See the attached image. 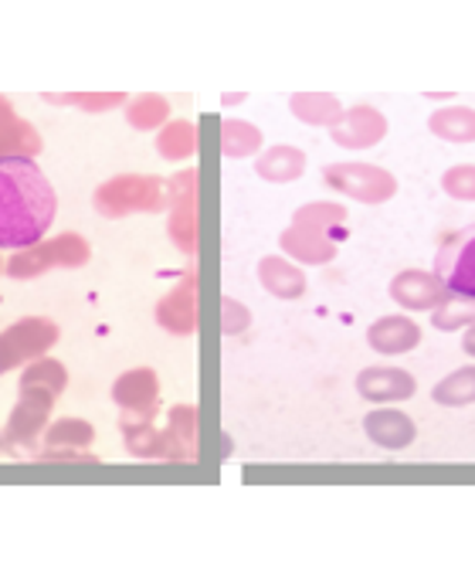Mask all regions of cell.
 Wrapping results in <instances>:
<instances>
[{"label":"cell","instance_id":"cell-33","mask_svg":"<svg viewBox=\"0 0 475 567\" xmlns=\"http://www.w3.org/2000/svg\"><path fill=\"white\" fill-rule=\"evenodd\" d=\"M167 204H174V208H180V204H197V171L194 167L177 174V177H171Z\"/></svg>","mask_w":475,"mask_h":567},{"label":"cell","instance_id":"cell-1","mask_svg":"<svg viewBox=\"0 0 475 567\" xmlns=\"http://www.w3.org/2000/svg\"><path fill=\"white\" fill-rule=\"evenodd\" d=\"M55 212V187L31 157H0V248L38 245Z\"/></svg>","mask_w":475,"mask_h":567},{"label":"cell","instance_id":"cell-15","mask_svg":"<svg viewBox=\"0 0 475 567\" xmlns=\"http://www.w3.org/2000/svg\"><path fill=\"white\" fill-rule=\"evenodd\" d=\"M363 432L374 445L388 449V452H401L414 442L417 429L414 422L404 415V411H394V408H381V411H371V415L363 419Z\"/></svg>","mask_w":475,"mask_h":567},{"label":"cell","instance_id":"cell-26","mask_svg":"<svg viewBox=\"0 0 475 567\" xmlns=\"http://www.w3.org/2000/svg\"><path fill=\"white\" fill-rule=\"evenodd\" d=\"M171 116V102L164 95H140L126 106V120L136 130H156V126H167Z\"/></svg>","mask_w":475,"mask_h":567},{"label":"cell","instance_id":"cell-27","mask_svg":"<svg viewBox=\"0 0 475 567\" xmlns=\"http://www.w3.org/2000/svg\"><path fill=\"white\" fill-rule=\"evenodd\" d=\"M432 398L445 408H462L475 401V368H462L455 374H448L445 381L435 384Z\"/></svg>","mask_w":475,"mask_h":567},{"label":"cell","instance_id":"cell-25","mask_svg":"<svg viewBox=\"0 0 475 567\" xmlns=\"http://www.w3.org/2000/svg\"><path fill=\"white\" fill-rule=\"evenodd\" d=\"M261 146V133L258 126L245 123V120H225L221 126V150H225V157H251V153Z\"/></svg>","mask_w":475,"mask_h":567},{"label":"cell","instance_id":"cell-23","mask_svg":"<svg viewBox=\"0 0 475 567\" xmlns=\"http://www.w3.org/2000/svg\"><path fill=\"white\" fill-rule=\"evenodd\" d=\"M156 150L164 153L167 161H187L197 153V126L190 120H177V123H167L156 136Z\"/></svg>","mask_w":475,"mask_h":567},{"label":"cell","instance_id":"cell-21","mask_svg":"<svg viewBox=\"0 0 475 567\" xmlns=\"http://www.w3.org/2000/svg\"><path fill=\"white\" fill-rule=\"evenodd\" d=\"M0 150H21V157H34V153L41 150V140L38 133L14 116L11 102L0 99Z\"/></svg>","mask_w":475,"mask_h":567},{"label":"cell","instance_id":"cell-6","mask_svg":"<svg viewBox=\"0 0 475 567\" xmlns=\"http://www.w3.org/2000/svg\"><path fill=\"white\" fill-rule=\"evenodd\" d=\"M55 343H59V327L51 320L28 317V320L8 327L0 333V374L14 371L18 364H28V360H38Z\"/></svg>","mask_w":475,"mask_h":567},{"label":"cell","instance_id":"cell-2","mask_svg":"<svg viewBox=\"0 0 475 567\" xmlns=\"http://www.w3.org/2000/svg\"><path fill=\"white\" fill-rule=\"evenodd\" d=\"M167 208V187L156 177H113L95 190V212L105 218H123L130 212H161Z\"/></svg>","mask_w":475,"mask_h":567},{"label":"cell","instance_id":"cell-22","mask_svg":"<svg viewBox=\"0 0 475 567\" xmlns=\"http://www.w3.org/2000/svg\"><path fill=\"white\" fill-rule=\"evenodd\" d=\"M292 225H309V228L330 231V235L340 241V238H347V231H343V225H347V208H343V204L316 200V204H306V208L296 212Z\"/></svg>","mask_w":475,"mask_h":567},{"label":"cell","instance_id":"cell-37","mask_svg":"<svg viewBox=\"0 0 475 567\" xmlns=\"http://www.w3.org/2000/svg\"><path fill=\"white\" fill-rule=\"evenodd\" d=\"M462 347H465V353H468V357H475V327H468V330H465Z\"/></svg>","mask_w":475,"mask_h":567},{"label":"cell","instance_id":"cell-10","mask_svg":"<svg viewBox=\"0 0 475 567\" xmlns=\"http://www.w3.org/2000/svg\"><path fill=\"white\" fill-rule=\"evenodd\" d=\"M330 136H333L337 146L366 150V146H374V143H381L388 136V120L374 106H350L343 113V120L330 130Z\"/></svg>","mask_w":475,"mask_h":567},{"label":"cell","instance_id":"cell-18","mask_svg":"<svg viewBox=\"0 0 475 567\" xmlns=\"http://www.w3.org/2000/svg\"><path fill=\"white\" fill-rule=\"evenodd\" d=\"M302 171H306V153H302L299 146H286V143L266 150V153L258 157V164H255V174H258L261 181H269V184L299 181Z\"/></svg>","mask_w":475,"mask_h":567},{"label":"cell","instance_id":"cell-30","mask_svg":"<svg viewBox=\"0 0 475 567\" xmlns=\"http://www.w3.org/2000/svg\"><path fill=\"white\" fill-rule=\"evenodd\" d=\"M432 327L445 330V333L462 330V327H475V302L472 299H448L445 306L435 309Z\"/></svg>","mask_w":475,"mask_h":567},{"label":"cell","instance_id":"cell-34","mask_svg":"<svg viewBox=\"0 0 475 567\" xmlns=\"http://www.w3.org/2000/svg\"><path fill=\"white\" fill-rule=\"evenodd\" d=\"M51 102H72L79 110H89V113H99V110H113L123 102L120 92H110V95H44Z\"/></svg>","mask_w":475,"mask_h":567},{"label":"cell","instance_id":"cell-31","mask_svg":"<svg viewBox=\"0 0 475 567\" xmlns=\"http://www.w3.org/2000/svg\"><path fill=\"white\" fill-rule=\"evenodd\" d=\"M171 235L180 251L194 255L197 251V204H180L171 215Z\"/></svg>","mask_w":475,"mask_h":567},{"label":"cell","instance_id":"cell-13","mask_svg":"<svg viewBox=\"0 0 475 567\" xmlns=\"http://www.w3.org/2000/svg\"><path fill=\"white\" fill-rule=\"evenodd\" d=\"M282 251L292 255V259L306 262V266H327L337 259V238L330 231L309 228V225H292L289 231H282Z\"/></svg>","mask_w":475,"mask_h":567},{"label":"cell","instance_id":"cell-20","mask_svg":"<svg viewBox=\"0 0 475 567\" xmlns=\"http://www.w3.org/2000/svg\"><path fill=\"white\" fill-rule=\"evenodd\" d=\"M428 130L448 143H475V110H468V106L438 110V113H432Z\"/></svg>","mask_w":475,"mask_h":567},{"label":"cell","instance_id":"cell-24","mask_svg":"<svg viewBox=\"0 0 475 567\" xmlns=\"http://www.w3.org/2000/svg\"><path fill=\"white\" fill-rule=\"evenodd\" d=\"M95 439V429L82 419H62L44 432L41 449H89Z\"/></svg>","mask_w":475,"mask_h":567},{"label":"cell","instance_id":"cell-36","mask_svg":"<svg viewBox=\"0 0 475 567\" xmlns=\"http://www.w3.org/2000/svg\"><path fill=\"white\" fill-rule=\"evenodd\" d=\"M38 458H48V462H75V458L92 462L95 455H89V452H82V449H41Z\"/></svg>","mask_w":475,"mask_h":567},{"label":"cell","instance_id":"cell-32","mask_svg":"<svg viewBox=\"0 0 475 567\" xmlns=\"http://www.w3.org/2000/svg\"><path fill=\"white\" fill-rule=\"evenodd\" d=\"M442 190L455 200H475V167L458 164L442 177Z\"/></svg>","mask_w":475,"mask_h":567},{"label":"cell","instance_id":"cell-11","mask_svg":"<svg viewBox=\"0 0 475 567\" xmlns=\"http://www.w3.org/2000/svg\"><path fill=\"white\" fill-rule=\"evenodd\" d=\"M197 276L194 269L187 272V282H180L171 296L156 302V323L174 337H190L197 330Z\"/></svg>","mask_w":475,"mask_h":567},{"label":"cell","instance_id":"cell-19","mask_svg":"<svg viewBox=\"0 0 475 567\" xmlns=\"http://www.w3.org/2000/svg\"><path fill=\"white\" fill-rule=\"evenodd\" d=\"M258 279H261V286H266L279 299H299V296H306V276H302V269H296L292 262L279 259V255H266V259L258 262Z\"/></svg>","mask_w":475,"mask_h":567},{"label":"cell","instance_id":"cell-8","mask_svg":"<svg viewBox=\"0 0 475 567\" xmlns=\"http://www.w3.org/2000/svg\"><path fill=\"white\" fill-rule=\"evenodd\" d=\"M113 398L123 408V422H153L161 408V381L149 368H136L113 384Z\"/></svg>","mask_w":475,"mask_h":567},{"label":"cell","instance_id":"cell-16","mask_svg":"<svg viewBox=\"0 0 475 567\" xmlns=\"http://www.w3.org/2000/svg\"><path fill=\"white\" fill-rule=\"evenodd\" d=\"M366 343L384 357L411 353L421 343V327L411 317H384L366 330Z\"/></svg>","mask_w":475,"mask_h":567},{"label":"cell","instance_id":"cell-35","mask_svg":"<svg viewBox=\"0 0 475 567\" xmlns=\"http://www.w3.org/2000/svg\"><path fill=\"white\" fill-rule=\"evenodd\" d=\"M221 309H225V333H228V337H235V333L248 330L251 317H248V309H245L241 302H235V299H225V302H221Z\"/></svg>","mask_w":475,"mask_h":567},{"label":"cell","instance_id":"cell-38","mask_svg":"<svg viewBox=\"0 0 475 567\" xmlns=\"http://www.w3.org/2000/svg\"><path fill=\"white\" fill-rule=\"evenodd\" d=\"M235 102H245V95L241 92H228L225 95V106H235Z\"/></svg>","mask_w":475,"mask_h":567},{"label":"cell","instance_id":"cell-14","mask_svg":"<svg viewBox=\"0 0 475 567\" xmlns=\"http://www.w3.org/2000/svg\"><path fill=\"white\" fill-rule=\"evenodd\" d=\"M123 435H126V449L136 458H174V462L187 458V452L180 449L174 432L171 429L156 432L153 422H123Z\"/></svg>","mask_w":475,"mask_h":567},{"label":"cell","instance_id":"cell-3","mask_svg":"<svg viewBox=\"0 0 475 567\" xmlns=\"http://www.w3.org/2000/svg\"><path fill=\"white\" fill-rule=\"evenodd\" d=\"M89 245L85 238L79 235H59V238H51V241H38L31 248H21L18 259L8 262V276L11 279H34L48 269H55V266H65V269H79L89 262Z\"/></svg>","mask_w":475,"mask_h":567},{"label":"cell","instance_id":"cell-9","mask_svg":"<svg viewBox=\"0 0 475 567\" xmlns=\"http://www.w3.org/2000/svg\"><path fill=\"white\" fill-rule=\"evenodd\" d=\"M391 299L404 309H438L455 296L448 292V286L435 272L407 269V272L391 279Z\"/></svg>","mask_w":475,"mask_h":567},{"label":"cell","instance_id":"cell-7","mask_svg":"<svg viewBox=\"0 0 475 567\" xmlns=\"http://www.w3.org/2000/svg\"><path fill=\"white\" fill-rule=\"evenodd\" d=\"M51 408H55V391L48 388H21V401L11 411V422L4 432L8 449H31L34 439L41 435Z\"/></svg>","mask_w":475,"mask_h":567},{"label":"cell","instance_id":"cell-12","mask_svg":"<svg viewBox=\"0 0 475 567\" xmlns=\"http://www.w3.org/2000/svg\"><path fill=\"white\" fill-rule=\"evenodd\" d=\"M414 391H417V381L397 368H366L357 374V394L366 401H378V404L407 401V398H414Z\"/></svg>","mask_w":475,"mask_h":567},{"label":"cell","instance_id":"cell-29","mask_svg":"<svg viewBox=\"0 0 475 567\" xmlns=\"http://www.w3.org/2000/svg\"><path fill=\"white\" fill-rule=\"evenodd\" d=\"M171 432L187 452V462L197 458V408L194 404H177L171 408Z\"/></svg>","mask_w":475,"mask_h":567},{"label":"cell","instance_id":"cell-17","mask_svg":"<svg viewBox=\"0 0 475 567\" xmlns=\"http://www.w3.org/2000/svg\"><path fill=\"white\" fill-rule=\"evenodd\" d=\"M289 110L299 123L306 126H337L343 120V106H340V99L330 95V92H299L289 99Z\"/></svg>","mask_w":475,"mask_h":567},{"label":"cell","instance_id":"cell-4","mask_svg":"<svg viewBox=\"0 0 475 567\" xmlns=\"http://www.w3.org/2000/svg\"><path fill=\"white\" fill-rule=\"evenodd\" d=\"M435 276L455 299L475 302V225L448 235L435 251Z\"/></svg>","mask_w":475,"mask_h":567},{"label":"cell","instance_id":"cell-28","mask_svg":"<svg viewBox=\"0 0 475 567\" xmlns=\"http://www.w3.org/2000/svg\"><path fill=\"white\" fill-rule=\"evenodd\" d=\"M65 384H69V374H65V368L59 364V360H41V357L34 360V364L21 378V388H48V391H55V394H62Z\"/></svg>","mask_w":475,"mask_h":567},{"label":"cell","instance_id":"cell-5","mask_svg":"<svg viewBox=\"0 0 475 567\" xmlns=\"http://www.w3.org/2000/svg\"><path fill=\"white\" fill-rule=\"evenodd\" d=\"M323 181L333 190H340V194H347V197H353L360 204H384V200H391L397 194L394 174H388L384 167H374V164H360V161L330 164L323 171Z\"/></svg>","mask_w":475,"mask_h":567}]
</instances>
